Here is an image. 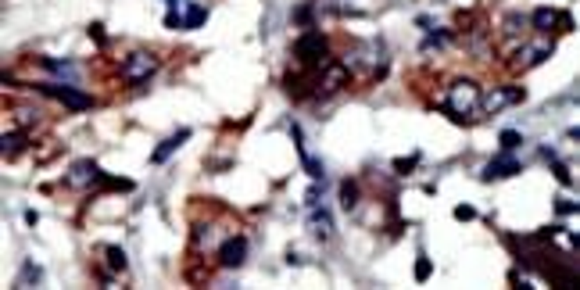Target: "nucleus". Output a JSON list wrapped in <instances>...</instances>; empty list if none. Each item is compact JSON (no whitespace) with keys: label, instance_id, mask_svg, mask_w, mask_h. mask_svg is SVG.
Returning <instances> with one entry per match:
<instances>
[{"label":"nucleus","instance_id":"11","mask_svg":"<svg viewBox=\"0 0 580 290\" xmlns=\"http://www.w3.org/2000/svg\"><path fill=\"white\" fill-rule=\"evenodd\" d=\"M183 140H190V129H180V133H175V136H168L165 143H162V147L155 151V154H150V161H155V165H162L172 151H180L183 147Z\"/></svg>","mask_w":580,"mask_h":290},{"label":"nucleus","instance_id":"9","mask_svg":"<svg viewBox=\"0 0 580 290\" xmlns=\"http://www.w3.org/2000/svg\"><path fill=\"white\" fill-rule=\"evenodd\" d=\"M25 147H29V133H25V129L4 133V140H0V154H4V158H15V154H22Z\"/></svg>","mask_w":580,"mask_h":290},{"label":"nucleus","instance_id":"12","mask_svg":"<svg viewBox=\"0 0 580 290\" xmlns=\"http://www.w3.org/2000/svg\"><path fill=\"white\" fill-rule=\"evenodd\" d=\"M308 226H312V236H315V240H330V236H334V219H330V211H322V208L312 211V223H308Z\"/></svg>","mask_w":580,"mask_h":290},{"label":"nucleus","instance_id":"19","mask_svg":"<svg viewBox=\"0 0 580 290\" xmlns=\"http://www.w3.org/2000/svg\"><path fill=\"white\" fill-rule=\"evenodd\" d=\"M29 280H33V283H40V280H43V273L36 269L33 261H25V265H22V273H18V287H25Z\"/></svg>","mask_w":580,"mask_h":290},{"label":"nucleus","instance_id":"18","mask_svg":"<svg viewBox=\"0 0 580 290\" xmlns=\"http://www.w3.org/2000/svg\"><path fill=\"white\" fill-rule=\"evenodd\" d=\"M498 143H501V151H516L519 143H523V133H516V129H501V136H498Z\"/></svg>","mask_w":580,"mask_h":290},{"label":"nucleus","instance_id":"17","mask_svg":"<svg viewBox=\"0 0 580 290\" xmlns=\"http://www.w3.org/2000/svg\"><path fill=\"white\" fill-rule=\"evenodd\" d=\"M205 22H208V8L190 4V11H187V22H183V29H197V26H205Z\"/></svg>","mask_w":580,"mask_h":290},{"label":"nucleus","instance_id":"15","mask_svg":"<svg viewBox=\"0 0 580 290\" xmlns=\"http://www.w3.org/2000/svg\"><path fill=\"white\" fill-rule=\"evenodd\" d=\"M108 255V265H111V273H125L130 269V261H125V251L122 248H115V244H108V248H100Z\"/></svg>","mask_w":580,"mask_h":290},{"label":"nucleus","instance_id":"16","mask_svg":"<svg viewBox=\"0 0 580 290\" xmlns=\"http://www.w3.org/2000/svg\"><path fill=\"white\" fill-rule=\"evenodd\" d=\"M47 72H54V76H65V79H75V68L68 61H54V58H36Z\"/></svg>","mask_w":580,"mask_h":290},{"label":"nucleus","instance_id":"10","mask_svg":"<svg viewBox=\"0 0 580 290\" xmlns=\"http://www.w3.org/2000/svg\"><path fill=\"white\" fill-rule=\"evenodd\" d=\"M168 4V15H165V29H183V22H187V11L194 0H165Z\"/></svg>","mask_w":580,"mask_h":290},{"label":"nucleus","instance_id":"21","mask_svg":"<svg viewBox=\"0 0 580 290\" xmlns=\"http://www.w3.org/2000/svg\"><path fill=\"white\" fill-rule=\"evenodd\" d=\"M301 161H305V168H308V176H312V179H322V176H326L322 161H315V158H308V154H301Z\"/></svg>","mask_w":580,"mask_h":290},{"label":"nucleus","instance_id":"24","mask_svg":"<svg viewBox=\"0 0 580 290\" xmlns=\"http://www.w3.org/2000/svg\"><path fill=\"white\" fill-rule=\"evenodd\" d=\"M455 219H459V223H469V219H476V211H473L469 204H459V208H455Z\"/></svg>","mask_w":580,"mask_h":290},{"label":"nucleus","instance_id":"22","mask_svg":"<svg viewBox=\"0 0 580 290\" xmlns=\"http://www.w3.org/2000/svg\"><path fill=\"white\" fill-rule=\"evenodd\" d=\"M430 273H434L430 258H426V255H419V261H416V280H419V283H423V280H430Z\"/></svg>","mask_w":580,"mask_h":290},{"label":"nucleus","instance_id":"26","mask_svg":"<svg viewBox=\"0 0 580 290\" xmlns=\"http://www.w3.org/2000/svg\"><path fill=\"white\" fill-rule=\"evenodd\" d=\"M90 36H93L97 43H104V26H100V22H93V26H90Z\"/></svg>","mask_w":580,"mask_h":290},{"label":"nucleus","instance_id":"4","mask_svg":"<svg viewBox=\"0 0 580 290\" xmlns=\"http://www.w3.org/2000/svg\"><path fill=\"white\" fill-rule=\"evenodd\" d=\"M36 90L47 93V97H54V101H61V104L72 108V111H86V108H93V97L83 93V90H75V86H68V83H40Z\"/></svg>","mask_w":580,"mask_h":290},{"label":"nucleus","instance_id":"6","mask_svg":"<svg viewBox=\"0 0 580 290\" xmlns=\"http://www.w3.org/2000/svg\"><path fill=\"white\" fill-rule=\"evenodd\" d=\"M244 258H247V236H240V233L226 236L222 248H219V265L222 269H240Z\"/></svg>","mask_w":580,"mask_h":290},{"label":"nucleus","instance_id":"8","mask_svg":"<svg viewBox=\"0 0 580 290\" xmlns=\"http://www.w3.org/2000/svg\"><path fill=\"white\" fill-rule=\"evenodd\" d=\"M516 172H523V165L505 151L501 158H494V161H487V168H484V179H505V176H516Z\"/></svg>","mask_w":580,"mask_h":290},{"label":"nucleus","instance_id":"14","mask_svg":"<svg viewBox=\"0 0 580 290\" xmlns=\"http://www.w3.org/2000/svg\"><path fill=\"white\" fill-rule=\"evenodd\" d=\"M355 204H359V179H344L340 183V208L351 211Z\"/></svg>","mask_w":580,"mask_h":290},{"label":"nucleus","instance_id":"23","mask_svg":"<svg viewBox=\"0 0 580 290\" xmlns=\"http://www.w3.org/2000/svg\"><path fill=\"white\" fill-rule=\"evenodd\" d=\"M312 8H315V4L297 8V15H294V22H297V26H308V22H312Z\"/></svg>","mask_w":580,"mask_h":290},{"label":"nucleus","instance_id":"1","mask_svg":"<svg viewBox=\"0 0 580 290\" xmlns=\"http://www.w3.org/2000/svg\"><path fill=\"white\" fill-rule=\"evenodd\" d=\"M476 108H480V86L462 79V83H451L448 90V101H444V111L455 118V122H462L466 115H473Z\"/></svg>","mask_w":580,"mask_h":290},{"label":"nucleus","instance_id":"25","mask_svg":"<svg viewBox=\"0 0 580 290\" xmlns=\"http://www.w3.org/2000/svg\"><path fill=\"white\" fill-rule=\"evenodd\" d=\"M556 208H559V215H573V211H577V204H573L570 198H559V201H556Z\"/></svg>","mask_w":580,"mask_h":290},{"label":"nucleus","instance_id":"7","mask_svg":"<svg viewBox=\"0 0 580 290\" xmlns=\"http://www.w3.org/2000/svg\"><path fill=\"white\" fill-rule=\"evenodd\" d=\"M100 168H97V161H90V158H83V161H75L72 168H68V176H65V183L68 186H79V190H90V186H97L100 183Z\"/></svg>","mask_w":580,"mask_h":290},{"label":"nucleus","instance_id":"13","mask_svg":"<svg viewBox=\"0 0 580 290\" xmlns=\"http://www.w3.org/2000/svg\"><path fill=\"white\" fill-rule=\"evenodd\" d=\"M541 158H544V161H551V172H556V179H559L563 186H570V183H573V172H570V168L556 158V151H548V147H544V151H541Z\"/></svg>","mask_w":580,"mask_h":290},{"label":"nucleus","instance_id":"3","mask_svg":"<svg viewBox=\"0 0 580 290\" xmlns=\"http://www.w3.org/2000/svg\"><path fill=\"white\" fill-rule=\"evenodd\" d=\"M158 72V58L155 54H147V51H133L130 58L122 61V68H118V76H122V83H143V79H150Z\"/></svg>","mask_w":580,"mask_h":290},{"label":"nucleus","instance_id":"20","mask_svg":"<svg viewBox=\"0 0 580 290\" xmlns=\"http://www.w3.org/2000/svg\"><path fill=\"white\" fill-rule=\"evenodd\" d=\"M416 165H419V154H412V158H398V161H394V172H398V176H409Z\"/></svg>","mask_w":580,"mask_h":290},{"label":"nucleus","instance_id":"5","mask_svg":"<svg viewBox=\"0 0 580 290\" xmlns=\"http://www.w3.org/2000/svg\"><path fill=\"white\" fill-rule=\"evenodd\" d=\"M531 26L538 33H570L573 29V18L570 11H556V8H538L531 15Z\"/></svg>","mask_w":580,"mask_h":290},{"label":"nucleus","instance_id":"2","mask_svg":"<svg viewBox=\"0 0 580 290\" xmlns=\"http://www.w3.org/2000/svg\"><path fill=\"white\" fill-rule=\"evenodd\" d=\"M326 51H330V40H326L319 29H308L305 36L294 43V58L305 65V68H319V65L326 61Z\"/></svg>","mask_w":580,"mask_h":290}]
</instances>
